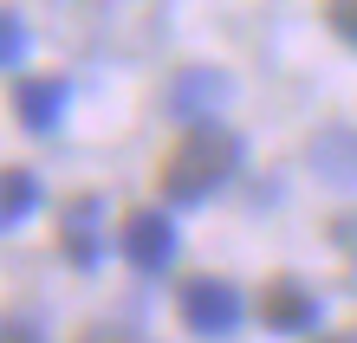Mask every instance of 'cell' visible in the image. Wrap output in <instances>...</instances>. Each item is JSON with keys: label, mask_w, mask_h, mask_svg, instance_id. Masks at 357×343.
Masks as SVG:
<instances>
[{"label": "cell", "mask_w": 357, "mask_h": 343, "mask_svg": "<svg viewBox=\"0 0 357 343\" xmlns=\"http://www.w3.org/2000/svg\"><path fill=\"white\" fill-rule=\"evenodd\" d=\"M234 168H241V136L215 130V123H195V130L169 149V162H162L156 182H162V201L169 207H195V201L215 195Z\"/></svg>", "instance_id": "6da1fadb"}, {"label": "cell", "mask_w": 357, "mask_h": 343, "mask_svg": "<svg viewBox=\"0 0 357 343\" xmlns=\"http://www.w3.org/2000/svg\"><path fill=\"white\" fill-rule=\"evenodd\" d=\"M182 324L195 337H227L241 330V292L221 278H188L182 285Z\"/></svg>", "instance_id": "7a4b0ae2"}, {"label": "cell", "mask_w": 357, "mask_h": 343, "mask_svg": "<svg viewBox=\"0 0 357 343\" xmlns=\"http://www.w3.org/2000/svg\"><path fill=\"white\" fill-rule=\"evenodd\" d=\"M117 246H123V260H130L137 272H162V266L176 260V221H169V214H156V207H143V214L123 221Z\"/></svg>", "instance_id": "3957f363"}, {"label": "cell", "mask_w": 357, "mask_h": 343, "mask_svg": "<svg viewBox=\"0 0 357 343\" xmlns=\"http://www.w3.org/2000/svg\"><path fill=\"white\" fill-rule=\"evenodd\" d=\"M260 324L280 330V337H299L319 324V298H312V285H299V278H273V285L260 292Z\"/></svg>", "instance_id": "277c9868"}, {"label": "cell", "mask_w": 357, "mask_h": 343, "mask_svg": "<svg viewBox=\"0 0 357 343\" xmlns=\"http://www.w3.org/2000/svg\"><path fill=\"white\" fill-rule=\"evenodd\" d=\"M13 104H20V123L33 136H52L59 117H66V78H20Z\"/></svg>", "instance_id": "5b68a950"}, {"label": "cell", "mask_w": 357, "mask_h": 343, "mask_svg": "<svg viewBox=\"0 0 357 343\" xmlns=\"http://www.w3.org/2000/svg\"><path fill=\"white\" fill-rule=\"evenodd\" d=\"M98 214H104V201L85 195V201L66 207V221H59V246H66V260L85 266V272L98 266Z\"/></svg>", "instance_id": "8992f818"}, {"label": "cell", "mask_w": 357, "mask_h": 343, "mask_svg": "<svg viewBox=\"0 0 357 343\" xmlns=\"http://www.w3.org/2000/svg\"><path fill=\"white\" fill-rule=\"evenodd\" d=\"M169 97H176V111H182L188 123H202V117H215L221 104H227V78H215V72H188Z\"/></svg>", "instance_id": "52a82bcc"}, {"label": "cell", "mask_w": 357, "mask_h": 343, "mask_svg": "<svg viewBox=\"0 0 357 343\" xmlns=\"http://www.w3.org/2000/svg\"><path fill=\"white\" fill-rule=\"evenodd\" d=\"M33 207H39V175L33 168H0V233L20 227Z\"/></svg>", "instance_id": "ba28073f"}, {"label": "cell", "mask_w": 357, "mask_h": 343, "mask_svg": "<svg viewBox=\"0 0 357 343\" xmlns=\"http://www.w3.org/2000/svg\"><path fill=\"white\" fill-rule=\"evenodd\" d=\"M319 175L357 182V136H319Z\"/></svg>", "instance_id": "9c48e42d"}, {"label": "cell", "mask_w": 357, "mask_h": 343, "mask_svg": "<svg viewBox=\"0 0 357 343\" xmlns=\"http://www.w3.org/2000/svg\"><path fill=\"white\" fill-rule=\"evenodd\" d=\"M20 58H26V26L13 7H0V65H20Z\"/></svg>", "instance_id": "30bf717a"}, {"label": "cell", "mask_w": 357, "mask_h": 343, "mask_svg": "<svg viewBox=\"0 0 357 343\" xmlns=\"http://www.w3.org/2000/svg\"><path fill=\"white\" fill-rule=\"evenodd\" d=\"M325 19H331V33L344 46H357V0H325Z\"/></svg>", "instance_id": "8fae6325"}, {"label": "cell", "mask_w": 357, "mask_h": 343, "mask_svg": "<svg viewBox=\"0 0 357 343\" xmlns=\"http://www.w3.org/2000/svg\"><path fill=\"white\" fill-rule=\"evenodd\" d=\"M78 343H143V337H137L130 324H91L85 337H78Z\"/></svg>", "instance_id": "7c38bea8"}, {"label": "cell", "mask_w": 357, "mask_h": 343, "mask_svg": "<svg viewBox=\"0 0 357 343\" xmlns=\"http://www.w3.org/2000/svg\"><path fill=\"white\" fill-rule=\"evenodd\" d=\"M0 343H46V337H39V324H26V317H0Z\"/></svg>", "instance_id": "4fadbf2b"}, {"label": "cell", "mask_w": 357, "mask_h": 343, "mask_svg": "<svg viewBox=\"0 0 357 343\" xmlns=\"http://www.w3.org/2000/svg\"><path fill=\"white\" fill-rule=\"evenodd\" d=\"M331 343H357V337H331Z\"/></svg>", "instance_id": "5bb4252c"}]
</instances>
